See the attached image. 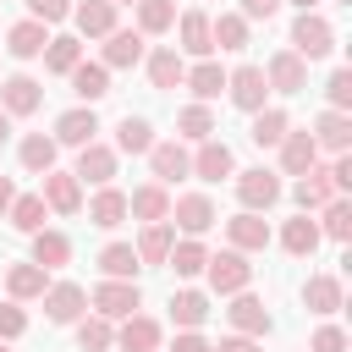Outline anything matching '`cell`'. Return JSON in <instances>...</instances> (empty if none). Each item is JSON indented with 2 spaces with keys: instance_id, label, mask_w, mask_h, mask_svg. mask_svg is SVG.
I'll return each instance as SVG.
<instances>
[{
  "instance_id": "1",
  "label": "cell",
  "mask_w": 352,
  "mask_h": 352,
  "mask_svg": "<svg viewBox=\"0 0 352 352\" xmlns=\"http://www.w3.org/2000/svg\"><path fill=\"white\" fill-rule=\"evenodd\" d=\"M231 182H236V204H242L248 214H270V209L286 198V182H280V170H270V165L236 170Z\"/></svg>"
},
{
  "instance_id": "2",
  "label": "cell",
  "mask_w": 352,
  "mask_h": 352,
  "mask_svg": "<svg viewBox=\"0 0 352 352\" xmlns=\"http://www.w3.org/2000/svg\"><path fill=\"white\" fill-rule=\"evenodd\" d=\"M286 50H292V55H302V60H324V55H336V28H330L319 11H297Z\"/></svg>"
},
{
  "instance_id": "3",
  "label": "cell",
  "mask_w": 352,
  "mask_h": 352,
  "mask_svg": "<svg viewBox=\"0 0 352 352\" xmlns=\"http://www.w3.org/2000/svg\"><path fill=\"white\" fill-rule=\"evenodd\" d=\"M204 280H209V292H220V297H236V292H248V286H253V264H248V253H236V248H220V253H209V264H204Z\"/></svg>"
},
{
  "instance_id": "4",
  "label": "cell",
  "mask_w": 352,
  "mask_h": 352,
  "mask_svg": "<svg viewBox=\"0 0 352 352\" xmlns=\"http://www.w3.org/2000/svg\"><path fill=\"white\" fill-rule=\"evenodd\" d=\"M226 99H231L242 116H258V110L270 104V82H264V66H253V60L231 66V72H226Z\"/></svg>"
},
{
  "instance_id": "5",
  "label": "cell",
  "mask_w": 352,
  "mask_h": 352,
  "mask_svg": "<svg viewBox=\"0 0 352 352\" xmlns=\"http://www.w3.org/2000/svg\"><path fill=\"white\" fill-rule=\"evenodd\" d=\"M138 308H143L138 280H99V286L88 292V314H99V319H110V324H121V319L138 314Z\"/></svg>"
},
{
  "instance_id": "6",
  "label": "cell",
  "mask_w": 352,
  "mask_h": 352,
  "mask_svg": "<svg viewBox=\"0 0 352 352\" xmlns=\"http://www.w3.org/2000/svg\"><path fill=\"white\" fill-rule=\"evenodd\" d=\"M182 176H192V154H187V143H182V138H154V148H148V182L176 187Z\"/></svg>"
},
{
  "instance_id": "7",
  "label": "cell",
  "mask_w": 352,
  "mask_h": 352,
  "mask_svg": "<svg viewBox=\"0 0 352 352\" xmlns=\"http://www.w3.org/2000/svg\"><path fill=\"white\" fill-rule=\"evenodd\" d=\"M116 170H121V154H116L110 143H99V138H94V143H82V148H77L72 176H77L82 187H110V182H116Z\"/></svg>"
},
{
  "instance_id": "8",
  "label": "cell",
  "mask_w": 352,
  "mask_h": 352,
  "mask_svg": "<svg viewBox=\"0 0 352 352\" xmlns=\"http://www.w3.org/2000/svg\"><path fill=\"white\" fill-rule=\"evenodd\" d=\"M214 220H220V209H214L209 192H182V198H170V231H182V236H204Z\"/></svg>"
},
{
  "instance_id": "9",
  "label": "cell",
  "mask_w": 352,
  "mask_h": 352,
  "mask_svg": "<svg viewBox=\"0 0 352 352\" xmlns=\"http://www.w3.org/2000/svg\"><path fill=\"white\" fill-rule=\"evenodd\" d=\"M38 198H44V209L50 214H82V182L72 176V170H44L38 176Z\"/></svg>"
},
{
  "instance_id": "10",
  "label": "cell",
  "mask_w": 352,
  "mask_h": 352,
  "mask_svg": "<svg viewBox=\"0 0 352 352\" xmlns=\"http://www.w3.org/2000/svg\"><path fill=\"white\" fill-rule=\"evenodd\" d=\"M226 324H231V336H253V341H264V336L275 330V319H270L264 297H253V292H236V297H231Z\"/></svg>"
},
{
  "instance_id": "11",
  "label": "cell",
  "mask_w": 352,
  "mask_h": 352,
  "mask_svg": "<svg viewBox=\"0 0 352 352\" xmlns=\"http://www.w3.org/2000/svg\"><path fill=\"white\" fill-rule=\"evenodd\" d=\"M176 38H182V44H176V55H182V60H187V55H192V60H209V55H214V33H209V11H204V6H192V11H182V16H176Z\"/></svg>"
},
{
  "instance_id": "12",
  "label": "cell",
  "mask_w": 352,
  "mask_h": 352,
  "mask_svg": "<svg viewBox=\"0 0 352 352\" xmlns=\"http://www.w3.org/2000/svg\"><path fill=\"white\" fill-rule=\"evenodd\" d=\"M143 55H148V38L138 28H116L99 50V66L104 72H132V66H143Z\"/></svg>"
},
{
  "instance_id": "13",
  "label": "cell",
  "mask_w": 352,
  "mask_h": 352,
  "mask_svg": "<svg viewBox=\"0 0 352 352\" xmlns=\"http://www.w3.org/2000/svg\"><path fill=\"white\" fill-rule=\"evenodd\" d=\"M330 198H341V192H336V182H330V165H324V160L292 182V204H297V214H319Z\"/></svg>"
},
{
  "instance_id": "14",
  "label": "cell",
  "mask_w": 352,
  "mask_h": 352,
  "mask_svg": "<svg viewBox=\"0 0 352 352\" xmlns=\"http://www.w3.org/2000/svg\"><path fill=\"white\" fill-rule=\"evenodd\" d=\"M38 302H44V319H50V324H77V319L88 314V292H82L77 280H50V292H44Z\"/></svg>"
},
{
  "instance_id": "15",
  "label": "cell",
  "mask_w": 352,
  "mask_h": 352,
  "mask_svg": "<svg viewBox=\"0 0 352 352\" xmlns=\"http://www.w3.org/2000/svg\"><path fill=\"white\" fill-rule=\"evenodd\" d=\"M50 138H55V148H82V143H94V138H99V116H94V104H72V110H60Z\"/></svg>"
},
{
  "instance_id": "16",
  "label": "cell",
  "mask_w": 352,
  "mask_h": 352,
  "mask_svg": "<svg viewBox=\"0 0 352 352\" xmlns=\"http://www.w3.org/2000/svg\"><path fill=\"white\" fill-rule=\"evenodd\" d=\"M44 104V82L38 77H28V72H11V77H0V110L16 121V116H33Z\"/></svg>"
},
{
  "instance_id": "17",
  "label": "cell",
  "mask_w": 352,
  "mask_h": 352,
  "mask_svg": "<svg viewBox=\"0 0 352 352\" xmlns=\"http://www.w3.org/2000/svg\"><path fill=\"white\" fill-rule=\"evenodd\" d=\"M116 346H121V352H160V346H165V324H160L154 314H126V319L116 324Z\"/></svg>"
},
{
  "instance_id": "18",
  "label": "cell",
  "mask_w": 352,
  "mask_h": 352,
  "mask_svg": "<svg viewBox=\"0 0 352 352\" xmlns=\"http://www.w3.org/2000/svg\"><path fill=\"white\" fill-rule=\"evenodd\" d=\"M116 11H121V6H110V0H72V28H77V38H110V33L121 28Z\"/></svg>"
},
{
  "instance_id": "19",
  "label": "cell",
  "mask_w": 352,
  "mask_h": 352,
  "mask_svg": "<svg viewBox=\"0 0 352 352\" xmlns=\"http://www.w3.org/2000/svg\"><path fill=\"white\" fill-rule=\"evenodd\" d=\"M264 82H270V94H302L308 88V60L292 55V50H275L264 60Z\"/></svg>"
},
{
  "instance_id": "20",
  "label": "cell",
  "mask_w": 352,
  "mask_h": 352,
  "mask_svg": "<svg viewBox=\"0 0 352 352\" xmlns=\"http://www.w3.org/2000/svg\"><path fill=\"white\" fill-rule=\"evenodd\" d=\"M308 138L319 143V154H352V116H341V110H319L314 116V126H308Z\"/></svg>"
},
{
  "instance_id": "21",
  "label": "cell",
  "mask_w": 352,
  "mask_h": 352,
  "mask_svg": "<svg viewBox=\"0 0 352 352\" xmlns=\"http://www.w3.org/2000/svg\"><path fill=\"white\" fill-rule=\"evenodd\" d=\"M226 242H231L236 253H264V248L275 242V231H270V220H264V214H248V209H236V214L226 220Z\"/></svg>"
},
{
  "instance_id": "22",
  "label": "cell",
  "mask_w": 352,
  "mask_h": 352,
  "mask_svg": "<svg viewBox=\"0 0 352 352\" xmlns=\"http://www.w3.org/2000/svg\"><path fill=\"white\" fill-rule=\"evenodd\" d=\"M192 176H198V182H226V176H236V154H231V143L204 138V143L192 148Z\"/></svg>"
},
{
  "instance_id": "23",
  "label": "cell",
  "mask_w": 352,
  "mask_h": 352,
  "mask_svg": "<svg viewBox=\"0 0 352 352\" xmlns=\"http://www.w3.org/2000/svg\"><path fill=\"white\" fill-rule=\"evenodd\" d=\"M126 220H143V226L170 220V187H160V182L132 187V192H126Z\"/></svg>"
},
{
  "instance_id": "24",
  "label": "cell",
  "mask_w": 352,
  "mask_h": 352,
  "mask_svg": "<svg viewBox=\"0 0 352 352\" xmlns=\"http://www.w3.org/2000/svg\"><path fill=\"white\" fill-rule=\"evenodd\" d=\"M143 72H148V88L170 94V88H182V77H187V60L176 55V44H160V50L143 55Z\"/></svg>"
},
{
  "instance_id": "25",
  "label": "cell",
  "mask_w": 352,
  "mask_h": 352,
  "mask_svg": "<svg viewBox=\"0 0 352 352\" xmlns=\"http://www.w3.org/2000/svg\"><path fill=\"white\" fill-rule=\"evenodd\" d=\"M280 176H302V170H314L319 165V143L308 138V126H292L286 138H280Z\"/></svg>"
},
{
  "instance_id": "26",
  "label": "cell",
  "mask_w": 352,
  "mask_h": 352,
  "mask_svg": "<svg viewBox=\"0 0 352 352\" xmlns=\"http://www.w3.org/2000/svg\"><path fill=\"white\" fill-rule=\"evenodd\" d=\"M44 44H50V28L33 22V16H22V22L6 28V55H11V60H38Z\"/></svg>"
},
{
  "instance_id": "27",
  "label": "cell",
  "mask_w": 352,
  "mask_h": 352,
  "mask_svg": "<svg viewBox=\"0 0 352 352\" xmlns=\"http://www.w3.org/2000/svg\"><path fill=\"white\" fill-rule=\"evenodd\" d=\"M82 209H88V220L99 226V231H116V226H126V192L110 182V187H94V198H82Z\"/></svg>"
},
{
  "instance_id": "28",
  "label": "cell",
  "mask_w": 352,
  "mask_h": 352,
  "mask_svg": "<svg viewBox=\"0 0 352 352\" xmlns=\"http://www.w3.org/2000/svg\"><path fill=\"white\" fill-rule=\"evenodd\" d=\"M6 292H11V302H38L50 292V270H38L33 258H22V264L6 270Z\"/></svg>"
},
{
  "instance_id": "29",
  "label": "cell",
  "mask_w": 352,
  "mask_h": 352,
  "mask_svg": "<svg viewBox=\"0 0 352 352\" xmlns=\"http://www.w3.org/2000/svg\"><path fill=\"white\" fill-rule=\"evenodd\" d=\"M66 82H72V94H77L82 104H99V99L110 94V72H104L99 60H77V66L66 72Z\"/></svg>"
},
{
  "instance_id": "30",
  "label": "cell",
  "mask_w": 352,
  "mask_h": 352,
  "mask_svg": "<svg viewBox=\"0 0 352 352\" xmlns=\"http://www.w3.org/2000/svg\"><path fill=\"white\" fill-rule=\"evenodd\" d=\"M182 88H192V99L198 104H209V99H220L226 94V66L209 55V60H198V66H187V77H182Z\"/></svg>"
},
{
  "instance_id": "31",
  "label": "cell",
  "mask_w": 352,
  "mask_h": 352,
  "mask_svg": "<svg viewBox=\"0 0 352 352\" xmlns=\"http://www.w3.org/2000/svg\"><path fill=\"white\" fill-rule=\"evenodd\" d=\"M33 264L50 270V275L66 270V264H72V236H66V231H50V226L33 231Z\"/></svg>"
},
{
  "instance_id": "32",
  "label": "cell",
  "mask_w": 352,
  "mask_h": 352,
  "mask_svg": "<svg viewBox=\"0 0 352 352\" xmlns=\"http://www.w3.org/2000/svg\"><path fill=\"white\" fill-rule=\"evenodd\" d=\"M204 264H209V248H204V236H176V242H170V253H165V270H176L182 280L204 275Z\"/></svg>"
},
{
  "instance_id": "33",
  "label": "cell",
  "mask_w": 352,
  "mask_h": 352,
  "mask_svg": "<svg viewBox=\"0 0 352 352\" xmlns=\"http://www.w3.org/2000/svg\"><path fill=\"white\" fill-rule=\"evenodd\" d=\"M341 302H346V297H341V280H336V275H308V280H302V308H308V314L330 319Z\"/></svg>"
},
{
  "instance_id": "34",
  "label": "cell",
  "mask_w": 352,
  "mask_h": 352,
  "mask_svg": "<svg viewBox=\"0 0 352 352\" xmlns=\"http://www.w3.org/2000/svg\"><path fill=\"white\" fill-rule=\"evenodd\" d=\"M110 148H116V154H148V148H154V121H148V116H121Z\"/></svg>"
},
{
  "instance_id": "35",
  "label": "cell",
  "mask_w": 352,
  "mask_h": 352,
  "mask_svg": "<svg viewBox=\"0 0 352 352\" xmlns=\"http://www.w3.org/2000/svg\"><path fill=\"white\" fill-rule=\"evenodd\" d=\"M55 154H60V148H55V138H50V132H28V138L16 143V160H22V170H28V176L55 170Z\"/></svg>"
},
{
  "instance_id": "36",
  "label": "cell",
  "mask_w": 352,
  "mask_h": 352,
  "mask_svg": "<svg viewBox=\"0 0 352 352\" xmlns=\"http://www.w3.org/2000/svg\"><path fill=\"white\" fill-rule=\"evenodd\" d=\"M319 242H324V236H319L314 214H297V220H286V226H280V248H286L292 258H314V253H319Z\"/></svg>"
},
{
  "instance_id": "37",
  "label": "cell",
  "mask_w": 352,
  "mask_h": 352,
  "mask_svg": "<svg viewBox=\"0 0 352 352\" xmlns=\"http://www.w3.org/2000/svg\"><path fill=\"white\" fill-rule=\"evenodd\" d=\"M170 242H176V231H170V220H160V226H143V231H138L132 253H138V264H143V270H154V264H165Z\"/></svg>"
},
{
  "instance_id": "38",
  "label": "cell",
  "mask_w": 352,
  "mask_h": 352,
  "mask_svg": "<svg viewBox=\"0 0 352 352\" xmlns=\"http://www.w3.org/2000/svg\"><path fill=\"white\" fill-rule=\"evenodd\" d=\"M204 319H209V297H204L198 286L170 292V324H176V330H198Z\"/></svg>"
},
{
  "instance_id": "39",
  "label": "cell",
  "mask_w": 352,
  "mask_h": 352,
  "mask_svg": "<svg viewBox=\"0 0 352 352\" xmlns=\"http://www.w3.org/2000/svg\"><path fill=\"white\" fill-rule=\"evenodd\" d=\"M209 33H214V50L236 55V50H248V33H253V22H242L236 11H214V16H209Z\"/></svg>"
},
{
  "instance_id": "40",
  "label": "cell",
  "mask_w": 352,
  "mask_h": 352,
  "mask_svg": "<svg viewBox=\"0 0 352 352\" xmlns=\"http://www.w3.org/2000/svg\"><path fill=\"white\" fill-rule=\"evenodd\" d=\"M214 132H220V126H214V110H209V104L192 99V104L176 110V138H182V143H204V138H214Z\"/></svg>"
},
{
  "instance_id": "41",
  "label": "cell",
  "mask_w": 352,
  "mask_h": 352,
  "mask_svg": "<svg viewBox=\"0 0 352 352\" xmlns=\"http://www.w3.org/2000/svg\"><path fill=\"white\" fill-rule=\"evenodd\" d=\"M286 132H292V116H286L280 104H264V110L253 116V126H248V138H253L258 148H280Z\"/></svg>"
},
{
  "instance_id": "42",
  "label": "cell",
  "mask_w": 352,
  "mask_h": 352,
  "mask_svg": "<svg viewBox=\"0 0 352 352\" xmlns=\"http://www.w3.org/2000/svg\"><path fill=\"white\" fill-rule=\"evenodd\" d=\"M94 264L104 270V280H138V270H143L138 253H132V242H104Z\"/></svg>"
},
{
  "instance_id": "43",
  "label": "cell",
  "mask_w": 352,
  "mask_h": 352,
  "mask_svg": "<svg viewBox=\"0 0 352 352\" xmlns=\"http://www.w3.org/2000/svg\"><path fill=\"white\" fill-rule=\"evenodd\" d=\"M132 16H138L132 28H138L143 38L170 33V28H176V0H138V6H132Z\"/></svg>"
},
{
  "instance_id": "44",
  "label": "cell",
  "mask_w": 352,
  "mask_h": 352,
  "mask_svg": "<svg viewBox=\"0 0 352 352\" xmlns=\"http://www.w3.org/2000/svg\"><path fill=\"white\" fill-rule=\"evenodd\" d=\"M77 60H82V38H77V33H50V44H44V72L66 77Z\"/></svg>"
},
{
  "instance_id": "45",
  "label": "cell",
  "mask_w": 352,
  "mask_h": 352,
  "mask_svg": "<svg viewBox=\"0 0 352 352\" xmlns=\"http://www.w3.org/2000/svg\"><path fill=\"white\" fill-rule=\"evenodd\" d=\"M6 220H11L22 236H33V231H44L50 209H44V198H38V192H16V198H11V209H6Z\"/></svg>"
},
{
  "instance_id": "46",
  "label": "cell",
  "mask_w": 352,
  "mask_h": 352,
  "mask_svg": "<svg viewBox=\"0 0 352 352\" xmlns=\"http://www.w3.org/2000/svg\"><path fill=\"white\" fill-rule=\"evenodd\" d=\"M314 226H319V236L346 242V236H352V198H330V204L314 214Z\"/></svg>"
},
{
  "instance_id": "47",
  "label": "cell",
  "mask_w": 352,
  "mask_h": 352,
  "mask_svg": "<svg viewBox=\"0 0 352 352\" xmlns=\"http://www.w3.org/2000/svg\"><path fill=\"white\" fill-rule=\"evenodd\" d=\"M72 330H77V346H82V352H110V346H116V324L99 319V314H82Z\"/></svg>"
},
{
  "instance_id": "48",
  "label": "cell",
  "mask_w": 352,
  "mask_h": 352,
  "mask_svg": "<svg viewBox=\"0 0 352 352\" xmlns=\"http://www.w3.org/2000/svg\"><path fill=\"white\" fill-rule=\"evenodd\" d=\"M324 110H341V116L352 110V72H346V66H336V72L324 77Z\"/></svg>"
},
{
  "instance_id": "49",
  "label": "cell",
  "mask_w": 352,
  "mask_h": 352,
  "mask_svg": "<svg viewBox=\"0 0 352 352\" xmlns=\"http://www.w3.org/2000/svg\"><path fill=\"white\" fill-rule=\"evenodd\" d=\"M346 346H352V341H346V330H341V324H330V319L308 336V352H346Z\"/></svg>"
},
{
  "instance_id": "50",
  "label": "cell",
  "mask_w": 352,
  "mask_h": 352,
  "mask_svg": "<svg viewBox=\"0 0 352 352\" xmlns=\"http://www.w3.org/2000/svg\"><path fill=\"white\" fill-rule=\"evenodd\" d=\"M16 336H28V308L22 302H0V341H16Z\"/></svg>"
},
{
  "instance_id": "51",
  "label": "cell",
  "mask_w": 352,
  "mask_h": 352,
  "mask_svg": "<svg viewBox=\"0 0 352 352\" xmlns=\"http://www.w3.org/2000/svg\"><path fill=\"white\" fill-rule=\"evenodd\" d=\"M28 16L55 28V22H72V0H28Z\"/></svg>"
},
{
  "instance_id": "52",
  "label": "cell",
  "mask_w": 352,
  "mask_h": 352,
  "mask_svg": "<svg viewBox=\"0 0 352 352\" xmlns=\"http://www.w3.org/2000/svg\"><path fill=\"white\" fill-rule=\"evenodd\" d=\"M280 6H286V0H242V11H236V16H242V22H270Z\"/></svg>"
},
{
  "instance_id": "53",
  "label": "cell",
  "mask_w": 352,
  "mask_h": 352,
  "mask_svg": "<svg viewBox=\"0 0 352 352\" xmlns=\"http://www.w3.org/2000/svg\"><path fill=\"white\" fill-rule=\"evenodd\" d=\"M170 352H209V341H204L198 330H176V341H170Z\"/></svg>"
},
{
  "instance_id": "54",
  "label": "cell",
  "mask_w": 352,
  "mask_h": 352,
  "mask_svg": "<svg viewBox=\"0 0 352 352\" xmlns=\"http://www.w3.org/2000/svg\"><path fill=\"white\" fill-rule=\"evenodd\" d=\"M209 352H258V341L253 336H220V346H209Z\"/></svg>"
},
{
  "instance_id": "55",
  "label": "cell",
  "mask_w": 352,
  "mask_h": 352,
  "mask_svg": "<svg viewBox=\"0 0 352 352\" xmlns=\"http://www.w3.org/2000/svg\"><path fill=\"white\" fill-rule=\"evenodd\" d=\"M11 198H16V187H11V176H0V220H6V209H11Z\"/></svg>"
},
{
  "instance_id": "56",
  "label": "cell",
  "mask_w": 352,
  "mask_h": 352,
  "mask_svg": "<svg viewBox=\"0 0 352 352\" xmlns=\"http://www.w3.org/2000/svg\"><path fill=\"white\" fill-rule=\"evenodd\" d=\"M292 6H297V11H319L324 0H292Z\"/></svg>"
},
{
  "instance_id": "57",
  "label": "cell",
  "mask_w": 352,
  "mask_h": 352,
  "mask_svg": "<svg viewBox=\"0 0 352 352\" xmlns=\"http://www.w3.org/2000/svg\"><path fill=\"white\" fill-rule=\"evenodd\" d=\"M6 138H11V116L0 110V143H6Z\"/></svg>"
},
{
  "instance_id": "58",
  "label": "cell",
  "mask_w": 352,
  "mask_h": 352,
  "mask_svg": "<svg viewBox=\"0 0 352 352\" xmlns=\"http://www.w3.org/2000/svg\"><path fill=\"white\" fill-rule=\"evenodd\" d=\"M110 6H138V0H110Z\"/></svg>"
},
{
  "instance_id": "59",
  "label": "cell",
  "mask_w": 352,
  "mask_h": 352,
  "mask_svg": "<svg viewBox=\"0 0 352 352\" xmlns=\"http://www.w3.org/2000/svg\"><path fill=\"white\" fill-rule=\"evenodd\" d=\"M0 352H11V341H0Z\"/></svg>"
},
{
  "instance_id": "60",
  "label": "cell",
  "mask_w": 352,
  "mask_h": 352,
  "mask_svg": "<svg viewBox=\"0 0 352 352\" xmlns=\"http://www.w3.org/2000/svg\"><path fill=\"white\" fill-rule=\"evenodd\" d=\"M336 6H341V0H336Z\"/></svg>"
}]
</instances>
